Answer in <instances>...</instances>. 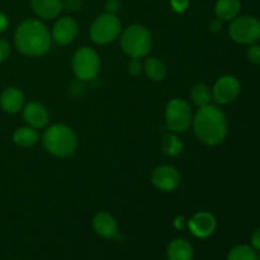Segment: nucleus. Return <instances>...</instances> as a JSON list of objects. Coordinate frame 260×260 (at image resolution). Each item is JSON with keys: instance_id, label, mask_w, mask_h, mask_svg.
<instances>
[{"instance_id": "f257e3e1", "label": "nucleus", "mask_w": 260, "mask_h": 260, "mask_svg": "<svg viewBox=\"0 0 260 260\" xmlns=\"http://www.w3.org/2000/svg\"><path fill=\"white\" fill-rule=\"evenodd\" d=\"M193 129L197 139L207 146H216L228 137L229 122L225 112L215 104L198 108L193 116Z\"/></svg>"}, {"instance_id": "f03ea898", "label": "nucleus", "mask_w": 260, "mask_h": 260, "mask_svg": "<svg viewBox=\"0 0 260 260\" xmlns=\"http://www.w3.org/2000/svg\"><path fill=\"white\" fill-rule=\"evenodd\" d=\"M14 45L27 57H42L51 50L52 37L45 23L29 18L23 20L15 29Z\"/></svg>"}, {"instance_id": "7ed1b4c3", "label": "nucleus", "mask_w": 260, "mask_h": 260, "mask_svg": "<svg viewBox=\"0 0 260 260\" xmlns=\"http://www.w3.org/2000/svg\"><path fill=\"white\" fill-rule=\"evenodd\" d=\"M42 145L52 156L66 159L75 154L78 149V137L70 126L55 123L46 128L42 136Z\"/></svg>"}, {"instance_id": "20e7f679", "label": "nucleus", "mask_w": 260, "mask_h": 260, "mask_svg": "<svg viewBox=\"0 0 260 260\" xmlns=\"http://www.w3.org/2000/svg\"><path fill=\"white\" fill-rule=\"evenodd\" d=\"M121 47L128 57H146L152 48L151 33L142 24L128 25L121 33Z\"/></svg>"}, {"instance_id": "39448f33", "label": "nucleus", "mask_w": 260, "mask_h": 260, "mask_svg": "<svg viewBox=\"0 0 260 260\" xmlns=\"http://www.w3.org/2000/svg\"><path fill=\"white\" fill-rule=\"evenodd\" d=\"M122 33V23L116 14L103 13L93 20L89 29L91 41L96 45H109Z\"/></svg>"}, {"instance_id": "423d86ee", "label": "nucleus", "mask_w": 260, "mask_h": 260, "mask_svg": "<svg viewBox=\"0 0 260 260\" xmlns=\"http://www.w3.org/2000/svg\"><path fill=\"white\" fill-rule=\"evenodd\" d=\"M229 36L239 45L256 43L260 40V20L254 15H238L229 25Z\"/></svg>"}, {"instance_id": "0eeeda50", "label": "nucleus", "mask_w": 260, "mask_h": 260, "mask_svg": "<svg viewBox=\"0 0 260 260\" xmlns=\"http://www.w3.org/2000/svg\"><path fill=\"white\" fill-rule=\"evenodd\" d=\"M165 122L168 128L175 134L188 131L193 123V112L189 103L180 98L172 99L165 108Z\"/></svg>"}, {"instance_id": "6e6552de", "label": "nucleus", "mask_w": 260, "mask_h": 260, "mask_svg": "<svg viewBox=\"0 0 260 260\" xmlns=\"http://www.w3.org/2000/svg\"><path fill=\"white\" fill-rule=\"evenodd\" d=\"M71 66L79 80H93L101 70V57L94 48L81 47L74 55Z\"/></svg>"}, {"instance_id": "1a4fd4ad", "label": "nucleus", "mask_w": 260, "mask_h": 260, "mask_svg": "<svg viewBox=\"0 0 260 260\" xmlns=\"http://www.w3.org/2000/svg\"><path fill=\"white\" fill-rule=\"evenodd\" d=\"M241 93V84L233 75H223L217 79L212 88V99L217 104H230L239 98Z\"/></svg>"}, {"instance_id": "9d476101", "label": "nucleus", "mask_w": 260, "mask_h": 260, "mask_svg": "<svg viewBox=\"0 0 260 260\" xmlns=\"http://www.w3.org/2000/svg\"><path fill=\"white\" fill-rule=\"evenodd\" d=\"M180 173L172 165H160L152 170L151 182L161 192H173L180 184Z\"/></svg>"}, {"instance_id": "9b49d317", "label": "nucleus", "mask_w": 260, "mask_h": 260, "mask_svg": "<svg viewBox=\"0 0 260 260\" xmlns=\"http://www.w3.org/2000/svg\"><path fill=\"white\" fill-rule=\"evenodd\" d=\"M79 33V24L73 17H65L58 18L55 22L52 27V32H51V37L55 43L58 46H68L75 41L76 36Z\"/></svg>"}, {"instance_id": "f8f14e48", "label": "nucleus", "mask_w": 260, "mask_h": 260, "mask_svg": "<svg viewBox=\"0 0 260 260\" xmlns=\"http://www.w3.org/2000/svg\"><path fill=\"white\" fill-rule=\"evenodd\" d=\"M187 228L196 238L206 239L215 233L216 228H217V221L211 212L200 211L190 220H188Z\"/></svg>"}, {"instance_id": "ddd939ff", "label": "nucleus", "mask_w": 260, "mask_h": 260, "mask_svg": "<svg viewBox=\"0 0 260 260\" xmlns=\"http://www.w3.org/2000/svg\"><path fill=\"white\" fill-rule=\"evenodd\" d=\"M23 119L27 126L33 127L36 129L45 128L50 122V113L47 108L40 102H29L22 109Z\"/></svg>"}, {"instance_id": "4468645a", "label": "nucleus", "mask_w": 260, "mask_h": 260, "mask_svg": "<svg viewBox=\"0 0 260 260\" xmlns=\"http://www.w3.org/2000/svg\"><path fill=\"white\" fill-rule=\"evenodd\" d=\"M25 106L24 93L17 86H9L0 94V108L9 114H15Z\"/></svg>"}, {"instance_id": "2eb2a0df", "label": "nucleus", "mask_w": 260, "mask_h": 260, "mask_svg": "<svg viewBox=\"0 0 260 260\" xmlns=\"http://www.w3.org/2000/svg\"><path fill=\"white\" fill-rule=\"evenodd\" d=\"M91 225L96 235L103 239H113L118 234V225H117L116 218L111 213L104 212V211L94 216Z\"/></svg>"}, {"instance_id": "dca6fc26", "label": "nucleus", "mask_w": 260, "mask_h": 260, "mask_svg": "<svg viewBox=\"0 0 260 260\" xmlns=\"http://www.w3.org/2000/svg\"><path fill=\"white\" fill-rule=\"evenodd\" d=\"M193 258H194V249L192 244L185 239H174L168 244V260H193Z\"/></svg>"}, {"instance_id": "f3484780", "label": "nucleus", "mask_w": 260, "mask_h": 260, "mask_svg": "<svg viewBox=\"0 0 260 260\" xmlns=\"http://www.w3.org/2000/svg\"><path fill=\"white\" fill-rule=\"evenodd\" d=\"M30 5L42 19H55L62 12V0H30Z\"/></svg>"}, {"instance_id": "a211bd4d", "label": "nucleus", "mask_w": 260, "mask_h": 260, "mask_svg": "<svg viewBox=\"0 0 260 260\" xmlns=\"http://www.w3.org/2000/svg\"><path fill=\"white\" fill-rule=\"evenodd\" d=\"M241 12V0H217L215 4L216 18L222 22H231Z\"/></svg>"}, {"instance_id": "6ab92c4d", "label": "nucleus", "mask_w": 260, "mask_h": 260, "mask_svg": "<svg viewBox=\"0 0 260 260\" xmlns=\"http://www.w3.org/2000/svg\"><path fill=\"white\" fill-rule=\"evenodd\" d=\"M40 140V134L36 128L30 126H23L19 127L13 134V141L17 146L23 147V149H28V147L35 146Z\"/></svg>"}, {"instance_id": "aec40b11", "label": "nucleus", "mask_w": 260, "mask_h": 260, "mask_svg": "<svg viewBox=\"0 0 260 260\" xmlns=\"http://www.w3.org/2000/svg\"><path fill=\"white\" fill-rule=\"evenodd\" d=\"M144 71L152 81H161L167 76V65L157 57H147L144 61Z\"/></svg>"}, {"instance_id": "412c9836", "label": "nucleus", "mask_w": 260, "mask_h": 260, "mask_svg": "<svg viewBox=\"0 0 260 260\" xmlns=\"http://www.w3.org/2000/svg\"><path fill=\"white\" fill-rule=\"evenodd\" d=\"M160 146H161L162 152L167 156L175 157L182 154L184 145H183V141L175 132H168L162 136Z\"/></svg>"}, {"instance_id": "4be33fe9", "label": "nucleus", "mask_w": 260, "mask_h": 260, "mask_svg": "<svg viewBox=\"0 0 260 260\" xmlns=\"http://www.w3.org/2000/svg\"><path fill=\"white\" fill-rule=\"evenodd\" d=\"M211 99H212V90L206 84L198 83L193 85V88L190 89V101L198 108L211 104Z\"/></svg>"}, {"instance_id": "5701e85b", "label": "nucleus", "mask_w": 260, "mask_h": 260, "mask_svg": "<svg viewBox=\"0 0 260 260\" xmlns=\"http://www.w3.org/2000/svg\"><path fill=\"white\" fill-rule=\"evenodd\" d=\"M228 260H258V254L251 245L240 244L229 251Z\"/></svg>"}, {"instance_id": "b1692460", "label": "nucleus", "mask_w": 260, "mask_h": 260, "mask_svg": "<svg viewBox=\"0 0 260 260\" xmlns=\"http://www.w3.org/2000/svg\"><path fill=\"white\" fill-rule=\"evenodd\" d=\"M127 69L132 76H139L144 73V62L141 58H131L127 63Z\"/></svg>"}, {"instance_id": "393cba45", "label": "nucleus", "mask_w": 260, "mask_h": 260, "mask_svg": "<svg viewBox=\"0 0 260 260\" xmlns=\"http://www.w3.org/2000/svg\"><path fill=\"white\" fill-rule=\"evenodd\" d=\"M246 55H248L249 61H250L251 63H254V65H260V45L259 43L256 42V43H253V45L249 46Z\"/></svg>"}, {"instance_id": "a878e982", "label": "nucleus", "mask_w": 260, "mask_h": 260, "mask_svg": "<svg viewBox=\"0 0 260 260\" xmlns=\"http://www.w3.org/2000/svg\"><path fill=\"white\" fill-rule=\"evenodd\" d=\"M10 53H12V47L10 43L4 38H0V63L7 61L9 58Z\"/></svg>"}, {"instance_id": "bb28decb", "label": "nucleus", "mask_w": 260, "mask_h": 260, "mask_svg": "<svg viewBox=\"0 0 260 260\" xmlns=\"http://www.w3.org/2000/svg\"><path fill=\"white\" fill-rule=\"evenodd\" d=\"M81 0H63L62 2V10L68 13H75L80 10Z\"/></svg>"}, {"instance_id": "cd10ccee", "label": "nucleus", "mask_w": 260, "mask_h": 260, "mask_svg": "<svg viewBox=\"0 0 260 260\" xmlns=\"http://www.w3.org/2000/svg\"><path fill=\"white\" fill-rule=\"evenodd\" d=\"M172 9L177 13H184L189 7V0H170Z\"/></svg>"}, {"instance_id": "c85d7f7f", "label": "nucleus", "mask_w": 260, "mask_h": 260, "mask_svg": "<svg viewBox=\"0 0 260 260\" xmlns=\"http://www.w3.org/2000/svg\"><path fill=\"white\" fill-rule=\"evenodd\" d=\"M104 9H106V13L117 15V13L121 10V2L119 0H107Z\"/></svg>"}, {"instance_id": "c756f323", "label": "nucleus", "mask_w": 260, "mask_h": 260, "mask_svg": "<svg viewBox=\"0 0 260 260\" xmlns=\"http://www.w3.org/2000/svg\"><path fill=\"white\" fill-rule=\"evenodd\" d=\"M188 225V220L184 217V216H178V217L174 218V228L177 230H184Z\"/></svg>"}, {"instance_id": "7c9ffc66", "label": "nucleus", "mask_w": 260, "mask_h": 260, "mask_svg": "<svg viewBox=\"0 0 260 260\" xmlns=\"http://www.w3.org/2000/svg\"><path fill=\"white\" fill-rule=\"evenodd\" d=\"M250 241H251V246H253L255 250L260 251V228L254 231L253 235H251Z\"/></svg>"}, {"instance_id": "2f4dec72", "label": "nucleus", "mask_w": 260, "mask_h": 260, "mask_svg": "<svg viewBox=\"0 0 260 260\" xmlns=\"http://www.w3.org/2000/svg\"><path fill=\"white\" fill-rule=\"evenodd\" d=\"M9 27V18L5 13L0 12V33H4Z\"/></svg>"}, {"instance_id": "473e14b6", "label": "nucleus", "mask_w": 260, "mask_h": 260, "mask_svg": "<svg viewBox=\"0 0 260 260\" xmlns=\"http://www.w3.org/2000/svg\"><path fill=\"white\" fill-rule=\"evenodd\" d=\"M221 29H222V20L217 19V18L213 20H211V23H210L211 32L218 33V32H221Z\"/></svg>"}, {"instance_id": "72a5a7b5", "label": "nucleus", "mask_w": 260, "mask_h": 260, "mask_svg": "<svg viewBox=\"0 0 260 260\" xmlns=\"http://www.w3.org/2000/svg\"><path fill=\"white\" fill-rule=\"evenodd\" d=\"M258 260H260V253L258 254Z\"/></svg>"}]
</instances>
